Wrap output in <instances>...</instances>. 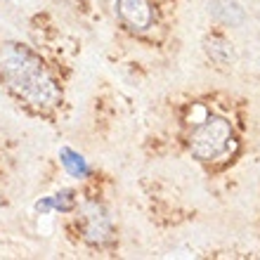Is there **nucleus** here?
<instances>
[{
	"label": "nucleus",
	"mask_w": 260,
	"mask_h": 260,
	"mask_svg": "<svg viewBox=\"0 0 260 260\" xmlns=\"http://www.w3.org/2000/svg\"><path fill=\"white\" fill-rule=\"evenodd\" d=\"M144 151L192 161L208 180L230 175L251 144V100L225 88L180 90L164 100Z\"/></svg>",
	"instance_id": "nucleus-1"
},
{
	"label": "nucleus",
	"mask_w": 260,
	"mask_h": 260,
	"mask_svg": "<svg viewBox=\"0 0 260 260\" xmlns=\"http://www.w3.org/2000/svg\"><path fill=\"white\" fill-rule=\"evenodd\" d=\"M71 67L41 43L0 34V92L28 116L45 125H59L69 111Z\"/></svg>",
	"instance_id": "nucleus-2"
},
{
	"label": "nucleus",
	"mask_w": 260,
	"mask_h": 260,
	"mask_svg": "<svg viewBox=\"0 0 260 260\" xmlns=\"http://www.w3.org/2000/svg\"><path fill=\"white\" fill-rule=\"evenodd\" d=\"M78 204L62 215V232L78 251L100 258H116L123 248L121 225L114 208V180L104 171H92L81 178Z\"/></svg>",
	"instance_id": "nucleus-3"
},
{
	"label": "nucleus",
	"mask_w": 260,
	"mask_h": 260,
	"mask_svg": "<svg viewBox=\"0 0 260 260\" xmlns=\"http://www.w3.org/2000/svg\"><path fill=\"white\" fill-rule=\"evenodd\" d=\"M102 14L130 45L166 55L175 48L182 0H100Z\"/></svg>",
	"instance_id": "nucleus-4"
},
{
	"label": "nucleus",
	"mask_w": 260,
	"mask_h": 260,
	"mask_svg": "<svg viewBox=\"0 0 260 260\" xmlns=\"http://www.w3.org/2000/svg\"><path fill=\"white\" fill-rule=\"evenodd\" d=\"M201 55L208 62V67L218 74H232L239 64V50L234 43L230 28L211 21L201 34Z\"/></svg>",
	"instance_id": "nucleus-5"
},
{
	"label": "nucleus",
	"mask_w": 260,
	"mask_h": 260,
	"mask_svg": "<svg viewBox=\"0 0 260 260\" xmlns=\"http://www.w3.org/2000/svg\"><path fill=\"white\" fill-rule=\"evenodd\" d=\"M55 3L69 7L76 17H81V19H85V21L100 19V10H97L95 0H55Z\"/></svg>",
	"instance_id": "nucleus-6"
},
{
	"label": "nucleus",
	"mask_w": 260,
	"mask_h": 260,
	"mask_svg": "<svg viewBox=\"0 0 260 260\" xmlns=\"http://www.w3.org/2000/svg\"><path fill=\"white\" fill-rule=\"evenodd\" d=\"M78 197H81V185L62 187V189L52 197V204H55L57 213H59V215H64V213H69L76 204H78Z\"/></svg>",
	"instance_id": "nucleus-7"
},
{
	"label": "nucleus",
	"mask_w": 260,
	"mask_h": 260,
	"mask_svg": "<svg viewBox=\"0 0 260 260\" xmlns=\"http://www.w3.org/2000/svg\"><path fill=\"white\" fill-rule=\"evenodd\" d=\"M12 173H14V156L10 147H7L5 137L0 135V189H5L12 182Z\"/></svg>",
	"instance_id": "nucleus-8"
}]
</instances>
